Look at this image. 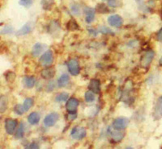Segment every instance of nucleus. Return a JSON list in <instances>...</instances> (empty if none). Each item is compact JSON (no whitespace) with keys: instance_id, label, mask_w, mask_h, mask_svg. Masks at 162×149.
<instances>
[{"instance_id":"obj_1","label":"nucleus","mask_w":162,"mask_h":149,"mask_svg":"<svg viewBox=\"0 0 162 149\" xmlns=\"http://www.w3.org/2000/svg\"><path fill=\"white\" fill-rule=\"evenodd\" d=\"M53 61H54V55H53L52 51H50V50L46 51L40 56V59H39L40 65H42L44 67H50V65H52Z\"/></svg>"},{"instance_id":"obj_2","label":"nucleus","mask_w":162,"mask_h":149,"mask_svg":"<svg viewBox=\"0 0 162 149\" xmlns=\"http://www.w3.org/2000/svg\"><path fill=\"white\" fill-rule=\"evenodd\" d=\"M155 52L153 50H148L145 53L143 54V57H141L140 60V65L141 67L147 69L150 66L152 61H153V58H154Z\"/></svg>"},{"instance_id":"obj_3","label":"nucleus","mask_w":162,"mask_h":149,"mask_svg":"<svg viewBox=\"0 0 162 149\" xmlns=\"http://www.w3.org/2000/svg\"><path fill=\"white\" fill-rule=\"evenodd\" d=\"M86 135H87L86 129L83 127H75L71 132V136H72V139L76 140H82L86 136Z\"/></svg>"},{"instance_id":"obj_4","label":"nucleus","mask_w":162,"mask_h":149,"mask_svg":"<svg viewBox=\"0 0 162 149\" xmlns=\"http://www.w3.org/2000/svg\"><path fill=\"white\" fill-rule=\"evenodd\" d=\"M68 68L69 73L72 76H77L80 72V67H79V64L75 59H71L68 61Z\"/></svg>"},{"instance_id":"obj_5","label":"nucleus","mask_w":162,"mask_h":149,"mask_svg":"<svg viewBox=\"0 0 162 149\" xmlns=\"http://www.w3.org/2000/svg\"><path fill=\"white\" fill-rule=\"evenodd\" d=\"M58 113H55V112H53V113H50L49 115H47L45 117L44 121V125L47 127H53L55 123L57 122V121L58 120Z\"/></svg>"},{"instance_id":"obj_6","label":"nucleus","mask_w":162,"mask_h":149,"mask_svg":"<svg viewBox=\"0 0 162 149\" xmlns=\"http://www.w3.org/2000/svg\"><path fill=\"white\" fill-rule=\"evenodd\" d=\"M128 122H129V120L127 118H123V117L118 118V119H114L113 122V127L116 130H123L128 126Z\"/></svg>"},{"instance_id":"obj_7","label":"nucleus","mask_w":162,"mask_h":149,"mask_svg":"<svg viewBox=\"0 0 162 149\" xmlns=\"http://www.w3.org/2000/svg\"><path fill=\"white\" fill-rule=\"evenodd\" d=\"M17 127V121L13 119H7L5 120V130L8 135H13Z\"/></svg>"},{"instance_id":"obj_8","label":"nucleus","mask_w":162,"mask_h":149,"mask_svg":"<svg viewBox=\"0 0 162 149\" xmlns=\"http://www.w3.org/2000/svg\"><path fill=\"white\" fill-rule=\"evenodd\" d=\"M78 106H79V101L75 97H71L67 101L66 109L69 113H75Z\"/></svg>"},{"instance_id":"obj_9","label":"nucleus","mask_w":162,"mask_h":149,"mask_svg":"<svg viewBox=\"0 0 162 149\" xmlns=\"http://www.w3.org/2000/svg\"><path fill=\"white\" fill-rule=\"evenodd\" d=\"M108 23L110 26L115 27H121L123 23V19L118 15H112L108 18Z\"/></svg>"},{"instance_id":"obj_10","label":"nucleus","mask_w":162,"mask_h":149,"mask_svg":"<svg viewBox=\"0 0 162 149\" xmlns=\"http://www.w3.org/2000/svg\"><path fill=\"white\" fill-rule=\"evenodd\" d=\"M153 116L155 119H160L162 118V96L157 99L154 108Z\"/></svg>"},{"instance_id":"obj_11","label":"nucleus","mask_w":162,"mask_h":149,"mask_svg":"<svg viewBox=\"0 0 162 149\" xmlns=\"http://www.w3.org/2000/svg\"><path fill=\"white\" fill-rule=\"evenodd\" d=\"M89 90L93 91L94 94H99L100 90V82L97 79H92L89 82Z\"/></svg>"},{"instance_id":"obj_12","label":"nucleus","mask_w":162,"mask_h":149,"mask_svg":"<svg viewBox=\"0 0 162 149\" xmlns=\"http://www.w3.org/2000/svg\"><path fill=\"white\" fill-rule=\"evenodd\" d=\"M46 46L45 44H40V43H36V44L33 45V49H32V54L34 57H37L39 55H40L42 51H44V49L46 48Z\"/></svg>"},{"instance_id":"obj_13","label":"nucleus","mask_w":162,"mask_h":149,"mask_svg":"<svg viewBox=\"0 0 162 149\" xmlns=\"http://www.w3.org/2000/svg\"><path fill=\"white\" fill-rule=\"evenodd\" d=\"M33 29V25L31 23H27L24 25L21 28H19V30L16 32V36H25V35L29 34Z\"/></svg>"},{"instance_id":"obj_14","label":"nucleus","mask_w":162,"mask_h":149,"mask_svg":"<svg viewBox=\"0 0 162 149\" xmlns=\"http://www.w3.org/2000/svg\"><path fill=\"white\" fill-rule=\"evenodd\" d=\"M85 15H86V17H85V21L87 22L88 23H91L94 20L95 18V10L93 8L91 7H85L84 9Z\"/></svg>"},{"instance_id":"obj_15","label":"nucleus","mask_w":162,"mask_h":149,"mask_svg":"<svg viewBox=\"0 0 162 149\" xmlns=\"http://www.w3.org/2000/svg\"><path fill=\"white\" fill-rule=\"evenodd\" d=\"M40 75L44 79H51L55 75V69L54 68L47 67L46 69H43Z\"/></svg>"},{"instance_id":"obj_16","label":"nucleus","mask_w":162,"mask_h":149,"mask_svg":"<svg viewBox=\"0 0 162 149\" xmlns=\"http://www.w3.org/2000/svg\"><path fill=\"white\" fill-rule=\"evenodd\" d=\"M110 136L112 137V140L116 143L121 141L123 139L124 136V134L122 132H120L119 130H116V129H114V131L110 130Z\"/></svg>"},{"instance_id":"obj_17","label":"nucleus","mask_w":162,"mask_h":149,"mask_svg":"<svg viewBox=\"0 0 162 149\" xmlns=\"http://www.w3.org/2000/svg\"><path fill=\"white\" fill-rule=\"evenodd\" d=\"M22 82L26 88L31 89L36 84V79H35L34 77H24Z\"/></svg>"},{"instance_id":"obj_18","label":"nucleus","mask_w":162,"mask_h":149,"mask_svg":"<svg viewBox=\"0 0 162 149\" xmlns=\"http://www.w3.org/2000/svg\"><path fill=\"white\" fill-rule=\"evenodd\" d=\"M40 119V116L37 112H32L28 116V122L31 125H36L39 122Z\"/></svg>"},{"instance_id":"obj_19","label":"nucleus","mask_w":162,"mask_h":149,"mask_svg":"<svg viewBox=\"0 0 162 149\" xmlns=\"http://www.w3.org/2000/svg\"><path fill=\"white\" fill-rule=\"evenodd\" d=\"M69 76L68 74H62L60 76V77L58 80V87H65L68 86V82H69Z\"/></svg>"},{"instance_id":"obj_20","label":"nucleus","mask_w":162,"mask_h":149,"mask_svg":"<svg viewBox=\"0 0 162 149\" xmlns=\"http://www.w3.org/2000/svg\"><path fill=\"white\" fill-rule=\"evenodd\" d=\"M24 124L23 122H21L19 125L17 129H16V132L15 133V138H16V140L21 139L24 136Z\"/></svg>"},{"instance_id":"obj_21","label":"nucleus","mask_w":162,"mask_h":149,"mask_svg":"<svg viewBox=\"0 0 162 149\" xmlns=\"http://www.w3.org/2000/svg\"><path fill=\"white\" fill-rule=\"evenodd\" d=\"M67 28L69 31H76L79 29V25L76 23L75 19H70L67 23Z\"/></svg>"},{"instance_id":"obj_22","label":"nucleus","mask_w":162,"mask_h":149,"mask_svg":"<svg viewBox=\"0 0 162 149\" xmlns=\"http://www.w3.org/2000/svg\"><path fill=\"white\" fill-rule=\"evenodd\" d=\"M68 97H69V94L68 93H65V92H62L61 94H58L55 97V101L57 102H66L68 100Z\"/></svg>"},{"instance_id":"obj_23","label":"nucleus","mask_w":162,"mask_h":149,"mask_svg":"<svg viewBox=\"0 0 162 149\" xmlns=\"http://www.w3.org/2000/svg\"><path fill=\"white\" fill-rule=\"evenodd\" d=\"M54 4V0H41V5L45 10H50Z\"/></svg>"},{"instance_id":"obj_24","label":"nucleus","mask_w":162,"mask_h":149,"mask_svg":"<svg viewBox=\"0 0 162 149\" xmlns=\"http://www.w3.org/2000/svg\"><path fill=\"white\" fill-rule=\"evenodd\" d=\"M85 101L87 102H94L95 100V96H94V93L91 90H88L86 93H85Z\"/></svg>"},{"instance_id":"obj_25","label":"nucleus","mask_w":162,"mask_h":149,"mask_svg":"<svg viewBox=\"0 0 162 149\" xmlns=\"http://www.w3.org/2000/svg\"><path fill=\"white\" fill-rule=\"evenodd\" d=\"M33 100L32 99L31 97H28V98H26L23 103L25 111H29V110L33 107Z\"/></svg>"},{"instance_id":"obj_26","label":"nucleus","mask_w":162,"mask_h":149,"mask_svg":"<svg viewBox=\"0 0 162 149\" xmlns=\"http://www.w3.org/2000/svg\"><path fill=\"white\" fill-rule=\"evenodd\" d=\"M122 0H108V6L110 7H118L122 6Z\"/></svg>"},{"instance_id":"obj_27","label":"nucleus","mask_w":162,"mask_h":149,"mask_svg":"<svg viewBox=\"0 0 162 149\" xmlns=\"http://www.w3.org/2000/svg\"><path fill=\"white\" fill-rule=\"evenodd\" d=\"M96 10H97L99 13H101V14H105L109 12L108 8H107L106 5H105L104 3L98 4V5L97 6V7H96Z\"/></svg>"},{"instance_id":"obj_28","label":"nucleus","mask_w":162,"mask_h":149,"mask_svg":"<svg viewBox=\"0 0 162 149\" xmlns=\"http://www.w3.org/2000/svg\"><path fill=\"white\" fill-rule=\"evenodd\" d=\"M0 100H1V105H0V107H1V111H1V113H3L7 109L8 100H7V97L3 95L1 96V99Z\"/></svg>"},{"instance_id":"obj_29","label":"nucleus","mask_w":162,"mask_h":149,"mask_svg":"<svg viewBox=\"0 0 162 149\" xmlns=\"http://www.w3.org/2000/svg\"><path fill=\"white\" fill-rule=\"evenodd\" d=\"M14 111L16 114L19 115H22L25 112V110H24V107L23 105H20V104H17V105L15 106L14 107Z\"/></svg>"},{"instance_id":"obj_30","label":"nucleus","mask_w":162,"mask_h":149,"mask_svg":"<svg viewBox=\"0 0 162 149\" xmlns=\"http://www.w3.org/2000/svg\"><path fill=\"white\" fill-rule=\"evenodd\" d=\"M34 2V0H19V5L24 7H30Z\"/></svg>"},{"instance_id":"obj_31","label":"nucleus","mask_w":162,"mask_h":149,"mask_svg":"<svg viewBox=\"0 0 162 149\" xmlns=\"http://www.w3.org/2000/svg\"><path fill=\"white\" fill-rule=\"evenodd\" d=\"M14 32V27L12 26H10V25H7L3 28L1 30V33L3 35H7V34H11Z\"/></svg>"},{"instance_id":"obj_32","label":"nucleus","mask_w":162,"mask_h":149,"mask_svg":"<svg viewBox=\"0 0 162 149\" xmlns=\"http://www.w3.org/2000/svg\"><path fill=\"white\" fill-rule=\"evenodd\" d=\"M100 32L103 34H108V35H114V32H113L111 29H110L109 27H105V26H101L100 27Z\"/></svg>"},{"instance_id":"obj_33","label":"nucleus","mask_w":162,"mask_h":149,"mask_svg":"<svg viewBox=\"0 0 162 149\" xmlns=\"http://www.w3.org/2000/svg\"><path fill=\"white\" fill-rule=\"evenodd\" d=\"M5 77H6V80L8 82H13L15 78H16V74L13 72H8Z\"/></svg>"},{"instance_id":"obj_34","label":"nucleus","mask_w":162,"mask_h":149,"mask_svg":"<svg viewBox=\"0 0 162 149\" xmlns=\"http://www.w3.org/2000/svg\"><path fill=\"white\" fill-rule=\"evenodd\" d=\"M54 88H55V82H54V81H50V82H49V83L46 86V91L51 92L54 90Z\"/></svg>"},{"instance_id":"obj_35","label":"nucleus","mask_w":162,"mask_h":149,"mask_svg":"<svg viewBox=\"0 0 162 149\" xmlns=\"http://www.w3.org/2000/svg\"><path fill=\"white\" fill-rule=\"evenodd\" d=\"M71 9H72V12H73V14H75V15H79V14L80 9H79V7L78 4H73L72 6V7H71Z\"/></svg>"},{"instance_id":"obj_36","label":"nucleus","mask_w":162,"mask_h":149,"mask_svg":"<svg viewBox=\"0 0 162 149\" xmlns=\"http://www.w3.org/2000/svg\"><path fill=\"white\" fill-rule=\"evenodd\" d=\"M27 148H32V149H34V148H39V145L37 143H31L30 144L27 146Z\"/></svg>"},{"instance_id":"obj_37","label":"nucleus","mask_w":162,"mask_h":149,"mask_svg":"<svg viewBox=\"0 0 162 149\" xmlns=\"http://www.w3.org/2000/svg\"><path fill=\"white\" fill-rule=\"evenodd\" d=\"M156 39H157L158 41L162 42V28H160V31L157 32V35H156Z\"/></svg>"},{"instance_id":"obj_38","label":"nucleus","mask_w":162,"mask_h":149,"mask_svg":"<svg viewBox=\"0 0 162 149\" xmlns=\"http://www.w3.org/2000/svg\"><path fill=\"white\" fill-rule=\"evenodd\" d=\"M76 118V114L75 113H69V116H68V119H71V120H73Z\"/></svg>"},{"instance_id":"obj_39","label":"nucleus","mask_w":162,"mask_h":149,"mask_svg":"<svg viewBox=\"0 0 162 149\" xmlns=\"http://www.w3.org/2000/svg\"><path fill=\"white\" fill-rule=\"evenodd\" d=\"M159 65H160V66H162V56L160 57V60H159Z\"/></svg>"},{"instance_id":"obj_40","label":"nucleus","mask_w":162,"mask_h":149,"mask_svg":"<svg viewBox=\"0 0 162 149\" xmlns=\"http://www.w3.org/2000/svg\"><path fill=\"white\" fill-rule=\"evenodd\" d=\"M161 12H162V7H161Z\"/></svg>"},{"instance_id":"obj_41","label":"nucleus","mask_w":162,"mask_h":149,"mask_svg":"<svg viewBox=\"0 0 162 149\" xmlns=\"http://www.w3.org/2000/svg\"><path fill=\"white\" fill-rule=\"evenodd\" d=\"M103 1H105V0H103Z\"/></svg>"}]
</instances>
